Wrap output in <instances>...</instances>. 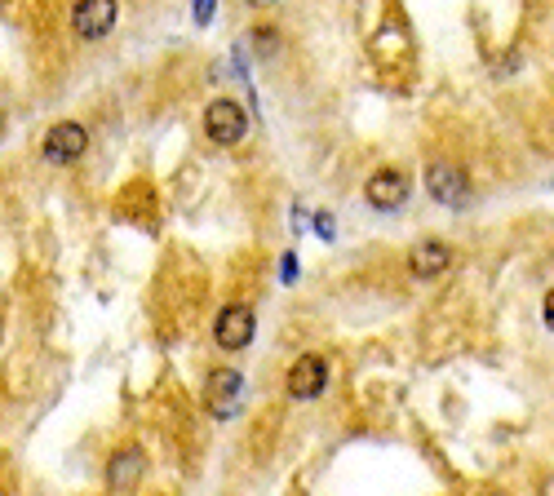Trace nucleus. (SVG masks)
Returning a JSON list of instances; mask_svg holds the SVG:
<instances>
[{
  "mask_svg": "<svg viewBox=\"0 0 554 496\" xmlns=\"http://www.w3.org/2000/svg\"><path fill=\"white\" fill-rule=\"evenodd\" d=\"M85 151H89V129L76 120H58L54 129L45 133V142H40V155H45L49 164H76Z\"/></svg>",
  "mask_w": 554,
  "mask_h": 496,
  "instance_id": "7ed1b4c3",
  "label": "nucleus"
},
{
  "mask_svg": "<svg viewBox=\"0 0 554 496\" xmlns=\"http://www.w3.org/2000/svg\"><path fill=\"white\" fill-rule=\"evenodd\" d=\"M426 191H430V200H439L444 209H466L470 178L457 169V164H430V169H426Z\"/></svg>",
  "mask_w": 554,
  "mask_h": 496,
  "instance_id": "423d86ee",
  "label": "nucleus"
},
{
  "mask_svg": "<svg viewBox=\"0 0 554 496\" xmlns=\"http://www.w3.org/2000/svg\"><path fill=\"white\" fill-rule=\"evenodd\" d=\"M142 470H147L142 452H138V448H125L120 457H111V465H107V483H111L116 492H129V488H138Z\"/></svg>",
  "mask_w": 554,
  "mask_h": 496,
  "instance_id": "9d476101",
  "label": "nucleus"
},
{
  "mask_svg": "<svg viewBox=\"0 0 554 496\" xmlns=\"http://www.w3.org/2000/svg\"><path fill=\"white\" fill-rule=\"evenodd\" d=\"M253 333H258V315H253V306H244V302L222 306L218 319H213V341H218L222 350L253 346Z\"/></svg>",
  "mask_w": 554,
  "mask_h": 496,
  "instance_id": "f03ea898",
  "label": "nucleus"
},
{
  "mask_svg": "<svg viewBox=\"0 0 554 496\" xmlns=\"http://www.w3.org/2000/svg\"><path fill=\"white\" fill-rule=\"evenodd\" d=\"M244 133H249V116L235 98H213L204 107V138L213 147H235V142H244Z\"/></svg>",
  "mask_w": 554,
  "mask_h": 496,
  "instance_id": "f257e3e1",
  "label": "nucleus"
},
{
  "mask_svg": "<svg viewBox=\"0 0 554 496\" xmlns=\"http://www.w3.org/2000/svg\"><path fill=\"white\" fill-rule=\"evenodd\" d=\"M116 18H120L116 0H76V9H71V31H76L80 40H102V36H111Z\"/></svg>",
  "mask_w": 554,
  "mask_h": 496,
  "instance_id": "20e7f679",
  "label": "nucleus"
},
{
  "mask_svg": "<svg viewBox=\"0 0 554 496\" xmlns=\"http://www.w3.org/2000/svg\"><path fill=\"white\" fill-rule=\"evenodd\" d=\"M249 36H253V45H258V49H266V54L275 49V31L271 27H258V31H249Z\"/></svg>",
  "mask_w": 554,
  "mask_h": 496,
  "instance_id": "9b49d317",
  "label": "nucleus"
},
{
  "mask_svg": "<svg viewBox=\"0 0 554 496\" xmlns=\"http://www.w3.org/2000/svg\"><path fill=\"white\" fill-rule=\"evenodd\" d=\"M328 390V359L324 355H302L289 368V395L293 399H320Z\"/></svg>",
  "mask_w": 554,
  "mask_h": 496,
  "instance_id": "6e6552de",
  "label": "nucleus"
},
{
  "mask_svg": "<svg viewBox=\"0 0 554 496\" xmlns=\"http://www.w3.org/2000/svg\"><path fill=\"white\" fill-rule=\"evenodd\" d=\"M213 5H218V0H196V23H200V27L213 23Z\"/></svg>",
  "mask_w": 554,
  "mask_h": 496,
  "instance_id": "f8f14e48",
  "label": "nucleus"
},
{
  "mask_svg": "<svg viewBox=\"0 0 554 496\" xmlns=\"http://www.w3.org/2000/svg\"><path fill=\"white\" fill-rule=\"evenodd\" d=\"M280 275H284V284H293V279H297V257H293V253H284V262H280Z\"/></svg>",
  "mask_w": 554,
  "mask_h": 496,
  "instance_id": "ddd939ff",
  "label": "nucleus"
},
{
  "mask_svg": "<svg viewBox=\"0 0 554 496\" xmlns=\"http://www.w3.org/2000/svg\"><path fill=\"white\" fill-rule=\"evenodd\" d=\"M364 200L373 204V209L391 213V209H399V204L408 200V178L399 169H377L373 178L364 182Z\"/></svg>",
  "mask_w": 554,
  "mask_h": 496,
  "instance_id": "1a4fd4ad",
  "label": "nucleus"
},
{
  "mask_svg": "<svg viewBox=\"0 0 554 496\" xmlns=\"http://www.w3.org/2000/svg\"><path fill=\"white\" fill-rule=\"evenodd\" d=\"M240 399H244V377L235 368H213L204 377V403H209L213 417H235Z\"/></svg>",
  "mask_w": 554,
  "mask_h": 496,
  "instance_id": "39448f33",
  "label": "nucleus"
},
{
  "mask_svg": "<svg viewBox=\"0 0 554 496\" xmlns=\"http://www.w3.org/2000/svg\"><path fill=\"white\" fill-rule=\"evenodd\" d=\"M315 231H320V235H324V240H328V235H333V231H337V226H333V217H328V213H320V217H315Z\"/></svg>",
  "mask_w": 554,
  "mask_h": 496,
  "instance_id": "4468645a",
  "label": "nucleus"
},
{
  "mask_svg": "<svg viewBox=\"0 0 554 496\" xmlns=\"http://www.w3.org/2000/svg\"><path fill=\"white\" fill-rule=\"evenodd\" d=\"M244 5H253V9H271V5H280V0H244Z\"/></svg>",
  "mask_w": 554,
  "mask_h": 496,
  "instance_id": "2eb2a0df",
  "label": "nucleus"
},
{
  "mask_svg": "<svg viewBox=\"0 0 554 496\" xmlns=\"http://www.w3.org/2000/svg\"><path fill=\"white\" fill-rule=\"evenodd\" d=\"M453 266V244L448 240H422V244H413L408 248V275L413 279H439Z\"/></svg>",
  "mask_w": 554,
  "mask_h": 496,
  "instance_id": "0eeeda50",
  "label": "nucleus"
}]
</instances>
